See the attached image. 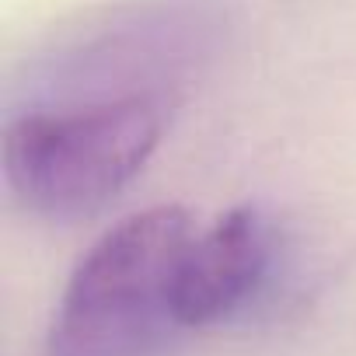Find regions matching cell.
Segmentation results:
<instances>
[{
	"instance_id": "6da1fadb",
	"label": "cell",
	"mask_w": 356,
	"mask_h": 356,
	"mask_svg": "<svg viewBox=\"0 0 356 356\" xmlns=\"http://www.w3.org/2000/svg\"><path fill=\"white\" fill-rule=\"evenodd\" d=\"M164 122V102L150 91L32 105L4 122V182L49 224L91 220L147 168Z\"/></svg>"
},
{
	"instance_id": "3957f363",
	"label": "cell",
	"mask_w": 356,
	"mask_h": 356,
	"mask_svg": "<svg viewBox=\"0 0 356 356\" xmlns=\"http://www.w3.org/2000/svg\"><path fill=\"white\" fill-rule=\"evenodd\" d=\"M283 259L286 234L255 203L231 207L210 227L193 231L175 273L182 328H210L252 311L280 280Z\"/></svg>"
},
{
	"instance_id": "7a4b0ae2",
	"label": "cell",
	"mask_w": 356,
	"mask_h": 356,
	"mask_svg": "<svg viewBox=\"0 0 356 356\" xmlns=\"http://www.w3.org/2000/svg\"><path fill=\"white\" fill-rule=\"evenodd\" d=\"M182 207H150L112 224L74 266L46 356H168L182 339L175 273L193 238Z\"/></svg>"
}]
</instances>
